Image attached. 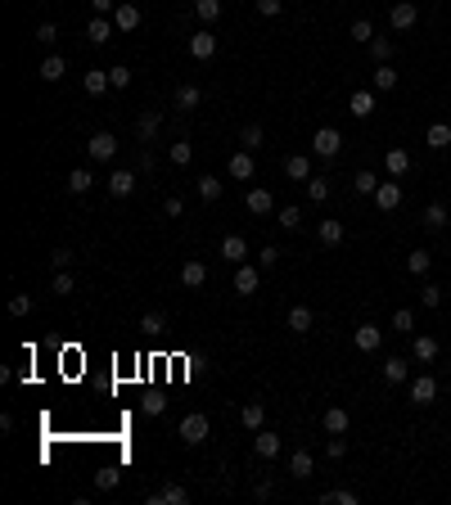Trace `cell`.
I'll use <instances>...</instances> for the list:
<instances>
[{
    "instance_id": "e575fe53",
    "label": "cell",
    "mask_w": 451,
    "mask_h": 505,
    "mask_svg": "<svg viewBox=\"0 0 451 505\" xmlns=\"http://www.w3.org/2000/svg\"><path fill=\"white\" fill-rule=\"evenodd\" d=\"M429 266H434V253H429V249H415L406 257V271L411 275H429Z\"/></svg>"
},
{
    "instance_id": "603a6c76",
    "label": "cell",
    "mask_w": 451,
    "mask_h": 505,
    "mask_svg": "<svg viewBox=\"0 0 451 505\" xmlns=\"http://www.w3.org/2000/svg\"><path fill=\"white\" fill-rule=\"evenodd\" d=\"M383 167H388V176H406L411 171V154L406 149H388V154H383Z\"/></svg>"
},
{
    "instance_id": "94428289",
    "label": "cell",
    "mask_w": 451,
    "mask_h": 505,
    "mask_svg": "<svg viewBox=\"0 0 451 505\" xmlns=\"http://www.w3.org/2000/svg\"><path fill=\"white\" fill-rule=\"evenodd\" d=\"M280 5H284V0H257V14H262V18H275V14H280Z\"/></svg>"
},
{
    "instance_id": "4316f807",
    "label": "cell",
    "mask_w": 451,
    "mask_h": 505,
    "mask_svg": "<svg viewBox=\"0 0 451 505\" xmlns=\"http://www.w3.org/2000/svg\"><path fill=\"white\" fill-rule=\"evenodd\" d=\"M411 357H415V361H434L438 357V339L434 334H415V343H411Z\"/></svg>"
},
{
    "instance_id": "be15d7a7",
    "label": "cell",
    "mask_w": 451,
    "mask_h": 505,
    "mask_svg": "<svg viewBox=\"0 0 451 505\" xmlns=\"http://www.w3.org/2000/svg\"><path fill=\"white\" fill-rule=\"evenodd\" d=\"M162 212H167V217H181V212H185V203H181V199H176V194H171V199H167V203H162Z\"/></svg>"
},
{
    "instance_id": "f5cc1de1",
    "label": "cell",
    "mask_w": 451,
    "mask_h": 505,
    "mask_svg": "<svg viewBox=\"0 0 451 505\" xmlns=\"http://www.w3.org/2000/svg\"><path fill=\"white\" fill-rule=\"evenodd\" d=\"M32 307H36V302L27 298V293H14V298H9V316H27Z\"/></svg>"
},
{
    "instance_id": "836d02e7",
    "label": "cell",
    "mask_w": 451,
    "mask_h": 505,
    "mask_svg": "<svg viewBox=\"0 0 451 505\" xmlns=\"http://www.w3.org/2000/svg\"><path fill=\"white\" fill-rule=\"evenodd\" d=\"M199 104H204V91H199L194 81H185L176 91V109H199Z\"/></svg>"
},
{
    "instance_id": "8992f818",
    "label": "cell",
    "mask_w": 451,
    "mask_h": 505,
    "mask_svg": "<svg viewBox=\"0 0 451 505\" xmlns=\"http://www.w3.org/2000/svg\"><path fill=\"white\" fill-rule=\"evenodd\" d=\"M113 23H118V32H136V27H140V5H136V0H118Z\"/></svg>"
},
{
    "instance_id": "680465c9",
    "label": "cell",
    "mask_w": 451,
    "mask_h": 505,
    "mask_svg": "<svg viewBox=\"0 0 451 505\" xmlns=\"http://www.w3.org/2000/svg\"><path fill=\"white\" fill-rule=\"evenodd\" d=\"M72 257H77L72 249H54V253H50V266H54V271H68V262H72Z\"/></svg>"
},
{
    "instance_id": "d6a6232c",
    "label": "cell",
    "mask_w": 451,
    "mask_h": 505,
    "mask_svg": "<svg viewBox=\"0 0 451 505\" xmlns=\"http://www.w3.org/2000/svg\"><path fill=\"white\" fill-rule=\"evenodd\" d=\"M406 375H411V366L402 357H388V361H383V379H388V384H406Z\"/></svg>"
},
{
    "instance_id": "b9f144b4",
    "label": "cell",
    "mask_w": 451,
    "mask_h": 505,
    "mask_svg": "<svg viewBox=\"0 0 451 505\" xmlns=\"http://www.w3.org/2000/svg\"><path fill=\"white\" fill-rule=\"evenodd\" d=\"M392 329H397V334H411V329H415V311H411V307L392 311Z\"/></svg>"
},
{
    "instance_id": "277c9868",
    "label": "cell",
    "mask_w": 451,
    "mask_h": 505,
    "mask_svg": "<svg viewBox=\"0 0 451 505\" xmlns=\"http://www.w3.org/2000/svg\"><path fill=\"white\" fill-rule=\"evenodd\" d=\"M113 32H118V23H113L109 14H95L91 23H86V41H91V45H109Z\"/></svg>"
},
{
    "instance_id": "816d5d0a",
    "label": "cell",
    "mask_w": 451,
    "mask_h": 505,
    "mask_svg": "<svg viewBox=\"0 0 451 505\" xmlns=\"http://www.w3.org/2000/svg\"><path fill=\"white\" fill-rule=\"evenodd\" d=\"M140 411H145V415H162V411H167V397H162V393H149L145 402H140Z\"/></svg>"
},
{
    "instance_id": "60d3db41",
    "label": "cell",
    "mask_w": 451,
    "mask_h": 505,
    "mask_svg": "<svg viewBox=\"0 0 451 505\" xmlns=\"http://www.w3.org/2000/svg\"><path fill=\"white\" fill-rule=\"evenodd\" d=\"M352 41L370 45V41H375V23H370V18H357V23H352Z\"/></svg>"
},
{
    "instance_id": "d6986e66",
    "label": "cell",
    "mask_w": 451,
    "mask_h": 505,
    "mask_svg": "<svg viewBox=\"0 0 451 505\" xmlns=\"http://www.w3.org/2000/svg\"><path fill=\"white\" fill-rule=\"evenodd\" d=\"M284 176L307 185V180H312V163H307V154H289V158H284Z\"/></svg>"
},
{
    "instance_id": "ffe728a7",
    "label": "cell",
    "mask_w": 451,
    "mask_h": 505,
    "mask_svg": "<svg viewBox=\"0 0 451 505\" xmlns=\"http://www.w3.org/2000/svg\"><path fill=\"white\" fill-rule=\"evenodd\" d=\"M63 72H68V59H63V54H45L41 59V81H63Z\"/></svg>"
},
{
    "instance_id": "7402d4cb",
    "label": "cell",
    "mask_w": 451,
    "mask_h": 505,
    "mask_svg": "<svg viewBox=\"0 0 451 505\" xmlns=\"http://www.w3.org/2000/svg\"><path fill=\"white\" fill-rule=\"evenodd\" d=\"M185 501H190V492L181 488V483H167L158 497H149V505H185Z\"/></svg>"
},
{
    "instance_id": "7a4b0ae2",
    "label": "cell",
    "mask_w": 451,
    "mask_h": 505,
    "mask_svg": "<svg viewBox=\"0 0 451 505\" xmlns=\"http://www.w3.org/2000/svg\"><path fill=\"white\" fill-rule=\"evenodd\" d=\"M113 154H118V136H113V131H95V136L86 140V158H91V163H109Z\"/></svg>"
},
{
    "instance_id": "1f68e13d",
    "label": "cell",
    "mask_w": 451,
    "mask_h": 505,
    "mask_svg": "<svg viewBox=\"0 0 451 505\" xmlns=\"http://www.w3.org/2000/svg\"><path fill=\"white\" fill-rule=\"evenodd\" d=\"M425 145L429 149H447L451 145V127H447V122H434V127L425 131Z\"/></svg>"
},
{
    "instance_id": "8fae6325",
    "label": "cell",
    "mask_w": 451,
    "mask_h": 505,
    "mask_svg": "<svg viewBox=\"0 0 451 505\" xmlns=\"http://www.w3.org/2000/svg\"><path fill=\"white\" fill-rule=\"evenodd\" d=\"M375 203L383 208V212L402 208V185H397V180H379V189H375Z\"/></svg>"
},
{
    "instance_id": "74e56055",
    "label": "cell",
    "mask_w": 451,
    "mask_h": 505,
    "mask_svg": "<svg viewBox=\"0 0 451 505\" xmlns=\"http://www.w3.org/2000/svg\"><path fill=\"white\" fill-rule=\"evenodd\" d=\"M447 222H451V217H447L443 203H429V208H425V226H429V231H443Z\"/></svg>"
},
{
    "instance_id": "f546056e",
    "label": "cell",
    "mask_w": 451,
    "mask_h": 505,
    "mask_svg": "<svg viewBox=\"0 0 451 505\" xmlns=\"http://www.w3.org/2000/svg\"><path fill=\"white\" fill-rule=\"evenodd\" d=\"M194 194L204 199V203H217V199H222V180H217V176H199L194 180Z\"/></svg>"
},
{
    "instance_id": "3957f363",
    "label": "cell",
    "mask_w": 451,
    "mask_h": 505,
    "mask_svg": "<svg viewBox=\"0 0 451 505\" xmlns=\"http://www.w3.org/2000/svg\"><path fill=\"white\" fill-rule=\"evenodd\" d=\"M312 149H316V158H339V149H343V136L334 127H321L312 136Z\"/></svg>"
},
{
    "instance_id": "91938a15",
    "label": "cell",
    "mask_w": 451,
    "mask_h": 505,
    "mask_svg": "<svg viewBox=\"0 0 451 505\" xmlns=\"http://www.w3.org/2000/svg\"><path fill=\"white\" fill-rule=\"evenodd\" d=\"M36 41H41V45H54V41H59V27H54V23H41V27H36Z\"/></svg>"
},
{
    "instance_id": "f35d334b",
    "label": "cell",
    "mask_w": 451,
    "mask_h": 505,
    "mask_svg": "<svg viewBox=\"0 0 451 505\" xmlns=\"http://www.w3.org/2000/svg\"><path fill=\"white\" fill-rule=\"evenodd\" d=\"M194 14L204 18V23H217V18H222V0H194Z\"/></svg>"
},
{
    "instance_id": "7dc6e473",
    "label": "cell",
    "mask_w": 451,
    "mask_h": 505,
    "mask_svg": "<svg viewBox=\"0 0 451 505\" xmlns=\"http://www.w3.org/2000/svg\"><path fill=\"white\" fill-rule=\"evenodd\" d=\"M370 54H375V63H388L392 59V41L388 36H375V41H370Z\"/></svg>"
},
{
    "instance_id": "ab89813d",
    "label": "cell",
    "mask_w": 451,
    "mask_h": 505,
    "mask_svg": "<svg viewBox=\"0 0 451 505\" xmlns=\"http://www.w3.org/2000/svg\"><path fill=\"white\" fill-rule=\"evenodd\" d=\"M307 199H312V203H325V199H330V180L312 176V180H307Z\"/></svg>"
},
{
    "instance_id": "4dcf8cb0",
    "label": "cell",
    "mask_w": 451,
    "mask_h": 505,
    "mask_svg": "<svg viewBox=\"0 0 451 505\" xmlns=\"http://www.w3.org/2000/svg\"><path fill=\"white\" fill-rule=\"evenodd\" d=\"M239 420H244V428H253V433H257V428L266 424V406L262 402H248L244 411H239Z\"/></svg>"
},
{
    "instance_id": "ee69618b",
    "label": "cell",
    "mask_w": 451,
    "mask_h": 505,
    "mask_svg": "<svg viewBox=\"0 0 451 505\" xmlns=\"http://www.w3.org/2000/svg\"><path fill=\"white\" fill-rule=\"evenodd\" d=\"M321 505H357V492L352 488H339V492H325Z\"/></svg>"
},
{
    "instance_id": "5b68a950",
    "label": "cell",
    "mask_w": 451,
    "mask_h": 505,
    "mask_svg": "<svg viewBox=\"0 0 451 505\" xmlns=\"http://www.w3.org/2000/svg\"><path fill=\"white\" fill-rule=\"evenodd\" d=\"M257 284H262V266H253V262H239L235 266V293H257Z\"/></svg>"
},
{
    "instance_id": "52a82bcc",
    "label": "cell",
    "mask_w": 451,
    "mask_h": 505,
    "mask_svg": "<svg viewBox=\"0 0 451 505\" xmlns=\"http://www.w3.org/2000/svg\"><path fill=\"white\" fill-rule=\"evenodd\" d=\"M213 54H217V36L208 32V27L190 36V59H199V63H204V59H213Z\"/></svg>"
},
{
    "instance_id": "db71d44e",
    "label": "cell",
    "mask_w": 451,
    "mask_h": 505,
    "mask_svg": "<svg viewBox=\"0 0 451 505\" xmlns=\"http://www.w3.org/2000/svg\"><path fill=\"white\" fill-rule=\"evenodd\" d=\"M280 226H284V231H298V226H303V212H298V208H280Z\"/></svg>"
},
{
    "instance_id": "83f0119b",
    "label": "cell",
    "mask_w": 451,
    "mask_h": 505,
    "mask_svg": "<svg viewBox=\"0 0 451 505\" xmlns=\"http://www.w3.org/2000/svg\"><path fill=\"white\" fill-rule=\"evenodd\" d=\"M289 474H293V479H312V474H316L312 451H293V456H289Z\"/></svg>"
},
{
    "instance_id": "f907efd6",
    "label": "cell",
    "mask_w": 451,
    "mask_h": 505,
    "mask_svg": "<svg viewBox=\"0 0 451 505\" xmlns=\"http://www.w3.org/2000/svg\"><path fill=\"white\" fill-rule=\"evenodd\" d=\"M50 289H54V293H59V298H68V293L77 289V284H72V275H68V271H54V280H50Z\"/></svg>"
},
{
    "instance_id": "d590c367",
    "label": "cell",
    "mask_w": 451,
    "mask_h": 505,
    "mask_svg": "<svg viewBox=\"0 0 451 505\" xmlns=\"http://www.w3.org/2000/svg\"><path fill=\"white\" fill-rule=\"evenodd\" d=\"M95 185V176H91V167H77V171H68V189L72 194H86V189Z\"/></svg>"
},
{
    "instance_id": "6da1fadb",
    "label": "cell",
    "mask_w": 451,
    "mask_h": 505,
    "mask_svg": "<svg viewBox=\"0 0 451 505\" xmlns=\"http://www.w3.org/2000/svg\"><path fill=\"white\" fill-rule=\"evenodd\" d=\"M176 433H181V442H185V446H199V442H208V433H213V428H208V415L204 411H190L185 420H181Z\"/></svg>"
},
{
    "instance_id": "f6af8a7d",
    "label": "cell",
    "mask_w": 451,
    "mask_h": 505,
    "mask_svg": "<svg viewBox=\"0 0 451 505\" xmlns=\"http://www.w3.org/2000/svg\"><path fill=\"white\" fill-rule=\"evenodd\" d=\"M190 158H194V145H190V140H176V145H171V163L190 167Z\"/></svg>"
},
{
    "instance_id": "9f6ffc18",
    "label": "cell",
    "mask_w": 451,
    "mask_h": 505,
    "mask_svg": "<svg viewBox=\"0 0 451 505\" xmlns=\"http://www.w3.org/2000/svg\"><path fill=\"white\" fill-rule=\"evenodd\" d=\"M275 262H280V249H275V244H266V249L257 253V266H262V271H271Z\"/></svg>"
},
{
    "instance_id": "5bb4252c",
    "label": "cell",
    "mask_w": 451,
    "mask_h": 505,
    "mask_svg": "<svg viewBox=\"0 0 451 505\" xmlns=\"http://www.w3.org/2000/svg\"><path fill=\"white\" fill-rule=\"evenodd\" d=\"M244 208H248V212H253V217H266V212H271V208H275L271 189H248V194H244Z\"/></svg>"
},
{
    "instance_id": "c3c4849f",
    "label": "cell",
    "mask_w": 451,
    "mask_h": 505,
    "mask_svg": "<svg viewBox=\"0 0 451 505\" xmlns=\"http://www.w3.org/2000/svg\"><path fill=\"white\" fill-rule=\"evenodd\" d=\"M392 86H397V72H392L388 63H379L375 68V91H392Z\"/></svg>"
},
{
    "instance_id": "11a10c76",
    "label": "cell",
    "mask_w": 451,
    "mask_h": 505,
    "mask_svg": "<svg viewBox=\"0 0 451 505\" xmlns=\"http://www.w3.org/2000/svg\"><path fill=\"white\" fill-rule=\"evenodd\" d=\"M325 456H330V460H343V456H348V442H343V433H334V437H330Z\"/></svg>"
},
{
    "instance_id": "e7e4bbea",
    "label": "cell",
    "mask_w": 451,
    "mask_h": 505,
    "mask_svg": "<svg viewBox=\"0 0 451 505\" xmlns=\"http://www.w3.org/2000/svg\"><path fill=\"white\" fill-rule=\"evenodd\" d=\"M95 5V14H113V9H118V0H91Z\"/></svg>"
},
{
    "instance_id": "d4e9b609",
    "label": "cell",
    "mask_w": 451,
    "mask_h": 505,
    "mask_svg": "<svg viewBox=\"0 0 451 505\" xmlns=\"http://www.w3.org/2000/svg\"><path fill=\"white\" fill-rule=\"evenodd\" d=\"M158 122H162V113H158V109H149V113H140V122H136V136H140V140H145V145H149V140H153V136H158Z\"/></svg>"
},
{
    "instance_id": "8d00e7d4",
    "label": "cell",
    "mask_w": 451,
    "mask_h": 505,
    "mask_svg": "<svg viewBox=\"0 0 451 505\" xmlns=\"http://www.w3.org/2000/svg\"><path fill=\"white\" fill-rule=\"evenodd\" d=\"M370 113H375V95L357 91V95H352V118H370Z\"/></svg>"
},
{
    "instance_id": "30bf717a",
    "label": "cell",
    "mask_w": 451,
    "mask_h": 505,
    "mask_svg": "<svg viewBox=\"0 0 451 505\" xmlns=\"http://www.w3.org/2000/svg\"><path fill=\"white\" fill-rule=\"evenodd\" d=\"M352 343H357V352H375L383 343V329L379 325H357L352 329Z\"/></svg>"
},
{
    "instance_id": "ba28073f",
    "label": "cell",
    "mask_w": 451,
    "mask_h": 505,
    "mask_svg": "<svg viewBox=\"0 0 451 505\" xmlns=\"http://www.w3.org/2000/svg\"><path fill=\"white\" fill-rule=\"evenodd\" d=\"M434 397H438V379H434V375L411 379V402H415V406H429Z\"/></svg>"
},
{
    "instance_id": "6125c7cd",
    "label": "cell",
    "mask_w": 451,
    "mask_h": 505,
    "mask_svg": "<svg viewBox=\"0 0 451 505\" xmlns=\"http://www.w3.org/2000/svg\"><path fill=\"white\" fill-rule=\"evenodd\" d=\"M420 298H425V307H438V302H443V289H434V284H425V289H420Z\"/></svg>"
},
{
    "instance_id": "9a60e30c",
    "label": "cell",
    "mask_w": 451,
    "mask_h": 505,
    "mask_svg": "<svg viewBox=\"0 0 451 505\" xmlns=\"http://www.w3.org/2000/svg\"><path fill=\"white\" fill-rule=\"evenodd\" d=\"M131 189H136V171L118 167V171H113V176H109V194H113V199H127Z\"/></svg>"
},
{
    "instance_id": "f1b7e54d",
    "label": "cell",
    "mask_w": 451,
    "mask_h": 505,
    "mask_svg": "<svg viewBox=\"0 0 451 505\" xmlns=\"http://www.w3.org/2000/svg\"><path fill=\"white\" fill-rule=\"evenodd\" d=\"M118 483H122V469H118V465H100V469H95V488H100V492H113Z\"/></svg>"
},
{
    "instance_id": "2e32d148",
    "label": "cell",
    "mask_w": 451,
    "mask_h": 505,
    "mask_svg": "<svg viewBox=\"0 0 451 505\" xmlns=\"http://www.w3.org/2000/svg\"><path fill=\"white\" fill-rule=\"evenodd\" d=\"M253 451L262 456V460H275V456H280V433H262V428H257V437H253Z\"/></svg>"
},
{
    "instance_id": "484cf974",
    "label": "cell",
    "mask_w": 451,
    "mask_h": 505,
    "mask_svg": "<svg viewBox=\"0 0 451 505\" xmlns=\"http://www.w3.org/2000/svg\"><path fill=\"white\" fill-rule=\"evenodd\" d=\"M284 325H289L293 334H307V329L316 325V311H312V307H293V311H289V320H284Z\"/></svg>"
},
{
    "instance_id": "9c48e42d",
    "label": "cell",
    "mask_w": 451,
    "mask_h": 505,
    "mask_svg": "<svg viewBox=\"0 0 451 505\" xmlns=\"http://www.w3.org/2000/svg\"><path fill=\"white\" fill-rule=\"evenodd\" d=\"M415 18H420V9L411 5V0H397V5L388 9V23L397 27V32H406V27H415Z\"/></svg>"
},
{
    "instance_id": "44dd1931",
    "label": "cell",
    "mask_w": 451,
    "mask_h": 505,
    "mask_svg": "<svg viewBox=\"0 0 451 505\" xmlns=\"http://www.w3.org/2000/svg\"><path fill=\"white\" fill-rule=\"evenodd\" d=\"M321 424H325V433H348V428H352V415L343 411V406H330Z\"/></svg>"
},
{
    "instance_id": "6f0895ef",
    "label": "cell",
    "mask_w": 451,
    "mask_h": 505,
    "mask_svg": "<svg viewBox=\"0 0 451 505\" xmlns=\"http://www.w3.org/2000/svg\"><path fill=\"white\" fill-rule=\"evenodd\" d=\"M109 77H113V91H127V86H131V68H122V63H118V68H109Z\"/></svg>"
},
{
    "instance_id": "cb8c5ba5",
    "label": "cell",
    "mask_w": 451,
    "mask_h": 505,
    "mask_svg": "<svg viewBox=\"0 0 451 505\" xmlns=\"http://www.w3.org/2000/svg\"><path fill=\"white\" fill-rule=\"evenodd\" d=\"M343 235H348V231H343V222H334V217H325V222H321V244H325V249H339Z\"/></svg>"
},
{
    "instance_id": "4fadbf2b",
    "label": "cell",
    "mask_w": 451,
    "mask_h": 505,
    "mask_svg": "<svg viewBox=\"0 0 451 505\" xmlns=\"http://www.w3.org/2000/svg\"><path fill=\"white\" fill-rule=\"evenodd\" d=\"M222 257H226L230 266L248 262V244H244V235H226V240H222Z\"/></svg>"
},
{
    "instance_id": "e0dca14e",
    "label": "cell",
    "mask_w": 451,
    "mask_h": 505,
    "mask_svg": "<svg viewBox=\"0 0 451 505\" xmlns=\"http://www.w3.org/2000/svg\"><path fill=\"white\" fill-rule=\"evenodd\" d=\"M109 86H113L109 68H91V72H86V77H82V91H86V95H104V91H109Z\"/></svg>"
},
{
    "instance_id": "bcb514c9",
    "label": "cell",
    "mask_w": 451,
    "mask_h": 505,
    "mask_svg": "<svg viewBox=\"0 0 451 505\" xmlns=\"http://www.w3.org/2000/svg\"><path fill=\"white\" fill-rule=\"evenodd\" d=\"M140 329H145V334H162V329H167V316H162V311H145Z\"/></svg>"
},
{
    "instance_id": "ac0fdd59",
    "label": "cell",
    "mask_w": 451,
    "mask_h": 505,
    "mask_svg": "<svg viewBox=\"0 0 451 505\" xmlns=\"http://www.w3.org/2000/svg\"><path fill=\"white\" fill-rule=\"evenodd\" d=\"M181 284H185V289H204L208 284V266L204 262H185L181 266Z\"/></svg>"
},
{
    "instance_id": "7bdbcfd3",
    "label": "cell",
    "mask_w": 451,
    "mask_h": 505,
    "mask_svg": "<svg viewBox=\"0 0 451 505\" xmlns=\"http://www.w3.org/2000/svg\"><path fill=\"white\" fill-rule=\"evenodd\" d=\"M352 185H357V194H375V189H379V176H375V171H357V176H352Z\"/></svg>"
},
{
    "instance_id": "7c38bea8",
    "label": "cell",
    "mask_w": 451,
    "mask_h": 505,
    "mask_svg": "<svg viewBox=\"0 0 451 505\" xmlns=\"http://www.w3.org/2000/svg\"><path fill=\"white\" fill-rule=\"evenodd\" d=\"M226 171H230V176H235V180H253V154H248V149H239V154H230V163H226Z\"/></svg>"
},
{
    "instance_id": "681fc988",
    "label": "cell",
    "mask_w": 451,
    "mask_h": 505,
    "mask_svg": "<svg viewBox=\"0 0 451 505\" xmlns=\"http://www.w3.org/2000/svg\"><path fill=\"white\" fill-rule=\"evenodd\" d=\"M239 145H244V149H257V145H262V127H257V122H248V127L239 131Z\"/></svg>"
}]
</instances>
